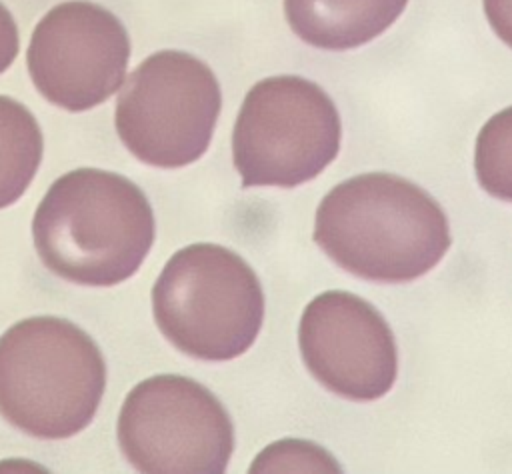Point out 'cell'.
<instances>
[{
    "label": "cell",
    "mask_w": 512,
    "mask_h": 474,
    "mask_svg": "<svg viewBox=\"0 0 512 474\" xmlns=\"http://www.w3.org/2000/svg\"><path fill=\"white\" fill-rule=\"evenodd\" d=\"M154 212L126 176L72 170L48 188L32 218L34 248L56 276L82 286H116L154 244Z\"/></svg>",
    "instance_id": "7a4b0ae2"
},
{
    "label": "cell",
    "mask_w": 512,
    "mask_h": 474,
    "mask_svg": "<svg viewBox=\"0 0 512 474\" xmlns=\"http://www.w3.org/2000/svg\"><path fill=\"white\" fill-rule=\"evenodd\" d=\"M152 312L164 338L198 360H232L256 340L264 292L236 252L210 242L178 250L152 286Z\"/></svg>",
    "instance_id": "277c9868"
},
{
    "label": "cell",
    "mask_w": 512,
    "mask_h": 474,
    "mask_svg": "<svg viewBox=\"0 0 512 474\" xmlns=\"http://www.w3.org/2000/svg\"><path fill=\"white\" fill-rule=\"evenodd\" d=\"M20 50L16 20L10 10L0 2V74L10 68Z\"/></svg>",
    "instance_id": "5bb4252c"
},
{
    "label": "cell",
    "mask_w": 512,
    "mask_h": 474,
    "mask_svg": "<svg viewBox=\"0 0 512 474\" xmlns=\"http://www.w3.org/2000/svg\"><path fill=\"white\" fill-rule=\"evenodd\" d=\"M104 388V356L70 320L34 316L0 336V416L24 434H78L94 420Z\"/></svg>",
    "instance_id": "3957f363"
},
{
    "label": "cell",
    "mask_w": 512,
    "mask_h": 474,
    "mask_svg": "<svg viewBox=\"0 0 512 474\" xmlns=\"http://www.w3.org/2000/svg\"><path fill=\"white\" fill-rule=\"evenodd\" d=\"M316 244L346 272L374 282H410L448 252L450 224L414 182L370 172L336 184L314 220Z\"/></svg>",
    "instance_id": "6da1fadb"
},
{
    "label": "cell",
    "mask_w": 512,
    "mask_h": 474,
    "mask_svg": "<svg viewBox=\"0 0 512 474\" xmlns=\"http://www.w3.org/2000/svg\"><path fill=\"white\" fill-rule=\"evenodd\" d=\"M130 38L124 24L88 0L56 4L36 24L26 64L36 90L68 112L106 102L124 82Z\"/></svg>",
    "instance_id": "ba28073f"
},
{
    "label": "cell",
    "mask_w": 512,
    "mask_h": 474,
    "mask_svg": "<svg viewBox=\"0 0 512 474\" xmlns=\"http://www.w3.org/2000/svg\"><path fill=\"white\" fill-rule=\"evenodd\" d=\"M408 0H284L292 32L322 50L358 48L392 26Z\"/></svg>",
    "instance_id": "30bf717a"
},
{
    "label": "cell",
    "mask_w": 512,
    "mask_h": 474,
    "mask_svg": "<svg viewBox=\"0 0 512 474\" xmlns=\"http://www.w3.org/2000/svg\"><path fill=\"white\" fill-rule=\"evenodd\" d=\"M474 170L490 196L512 202V106L496 112L478 132Z\"/></svg>",
    "instance_id": "7c38bea8"
},
{
    "label": "cell",
    "mask_w": 512,
    "mask_h": 474,
    "mask_svg": "<svg viewBox=\"0 0 512 474\" xmlns=\"http://www.w3.org/2000/svg\"><path fill=\"white\" fill-rule=\"evenodd\" d=\"M250 472H340V464L306 440H280L260 452Z\"/></svg>",
    "instance_id": "4fadbf2b"
},
{
    "label": "cell",
    "mask_w": 512,
    "mask_h": 474,
    "mask_svg": "<svg viewBox=\"0 0 512 474\" xmlns=\"http://www.w3.org/2000/svg\"><path fill=\"white\" fill-rule=\"evenodd\" d=\"M118 444L144 474H222L234 452V426L206 386L158 374L128 392L118 416Z\"/></svg>",
    "instance_id": "52a82bcc"
},
{
    "label": "cell",
    "mask_w": 512,
    "mask_h": 474,
    "mask_svg": "<svg viewBox=\"0 0 512 474\" xmlns=\"http://www.w3.org/2000/svg\"><path fill=\"white\" fill-rule=\"evenodd\" d=\"M298 344L312 376L342 398L372 402L396 382L394 334L384 316L352 292L328 290L308 302Z\"/></svg>",
    "instance_id": "9c48e42d"
},
{
    "label": "cell",
    "mask_w": 512,
    "mask_h": 474,
    "mask_svg": "<svg viewBox=\"0 0 512 474\" xmlns=\"http://www.w3.org/2000/svg\"><path fill=\"white\" fill-rule=\"evenodd\" d=\"M220 108V84L206 62L182 50H160L124 82L114 124L140 162L182 168L208 150Z\"/></svg>",
    "instance_id": "8992f818"
},
{
    "label": "cell",
    "mask_w": 512,
    "mask_h": 474,
    "mask_svg": "<svg viewBox=\"0 0 512 474\" xmlns=\"http://www.w3.org/2000/svg\"><path fill=\"white\" fill-rule=\"evenodd\" d=\"M492 30L512 48V0H482Z\"/></svg>",
    "instance_id": "9a60e30c"
},
{
    "label": "cell",
    "mask_w": 512,
    "mask_h": 474,
    "mask_svg": "<svg viewBox=\"0 0 512 474\" xmlns=\"http://www.w3.org/2000/svg\"><path fill=\"white\" fill-rule=\"evenodd\" d=\"M44 138L34 114L10 96H0V208L14 204L34 180Z\"/></svg>",
    "instance_id": "8fae6325"
},
{
    "label": "cell",
    "mask_w": 512,
    "mask_h": 474,
    "mask_svg": "<svg viewBox=\"0 0 512 474\" xmlns=\"http://www.w3.org/2000/svg\"><path fill=\"white\" fill-rule=\"evenodd\" d=\"M340 114L332 98L302 76L254 84L232 132L242 186L294 188L316 178L340 150Z\"/></svg>",
    "instance_id": "5b68a950"
}]
</instances>
